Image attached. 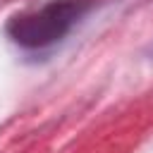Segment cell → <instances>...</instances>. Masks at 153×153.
<instances>
[{"label":"cell","mask_w":153,"mask_h":153,"mask_svg":"<svg viewBox=\"0 0 153 153\" xmlns=\"http://www.w3.org/2000/svg\"><path fill=\"white\" fill-rule=\"evenodd\" d=\"M93 7V0H48L10 17L5 31L24 50H43L60 43Z\"/></svg>","instance_id":"6da1fadb"}]
</instances>
